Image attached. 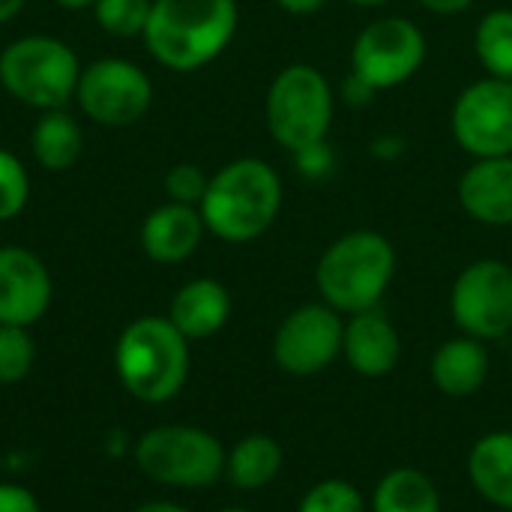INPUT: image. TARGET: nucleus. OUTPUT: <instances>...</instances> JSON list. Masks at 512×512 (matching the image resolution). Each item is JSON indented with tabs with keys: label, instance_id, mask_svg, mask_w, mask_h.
I'll return each instance as SVG.
<instances>
[{
	"label": "nucleus",
	"instance_id": "1",
	"mask_svg": "<svg viewBox=\"0 0 512 512\" xmlns=\"http://www.w3.org/2000/svg\"><path fill=\"white\" fill-rule=\"evenodd\" d=\"M237 24V0H153L144 45L159 66L195 72L231 45Z\"/></svg>",
	"mask_w": 512,
	"mask_h": 512
},
{
	"label": "nucleus",
	"instance_id": "2",
	"mask_svg": "<svg viewBox=\"0 0 512 512\" xmlns=\"http://www.w3.org/2000/svg\"><path fill=\"white\" fill-rule=\"evenodd\" d=\"M282 207L279 174L255 156L219 168L198 204L204 228L225 243H252L267 234Z\"/></svg>",
	"mask_w": 512,
	"mask_h": 512
},
{
	"label": "nucleus",
	"instance_id": "3",
	"mask_svg": "<svg viewBox=\"0 0 512 512\" xmlns=\"http://www.w3.org/2000/svg\"><path fill=\"white\" fill-rule=\"evenodd\" d=\"M189 363V339L168 321V315L135 318L114 348L120 384L144 405L171 402L186 387Z\"/></svg>",
	"mask_w": 512,
	"mask_h": 512
},
{
	"label": "nucleus",
	"instance_id": "4",
	"mask_svg": "<svg viewBox=\"0 0 512 512\" xmlns=\"http://www.w3.org/2000/svg\"><path fill=\"white\" fill-rule=\"evenodd\" d=\"M396 276V249L378 231H351L333 240L315 267L321 300L339 315L378 309Z\"/></svg>",
	"mask_w": 512,
	"mask_h": 512
},
{
	"label": "nucleus",
	"instance_id": "5",
	"mask_svg": "<svg viewBox=\"0 0 512 512\" xmlns=\"http://www.w3.org/2000/svg\"><path fill=\"white\" fill-rule=\"evenodd\" d=\"M78 75V54L57 36H18L0 51L3 90L33 111L66 108L75 99Z\"/></svg>",
	"mask_w": 512,
	"mask_h": 512
},
{
	"label": "nucleus",
	"instance_id": "6",
	"mask_svg": "<svg viewBox=\"0 0 512 512\" xmlns=\"http://www.w3.org/2000/svg\"><path fill=\"white\" fill-rule=\"evenodd\" d=\"M264 117L273 141L297 156L324 144L333 123V90L315 66L291 63L273 78Z\"/></svg>",
	"mask_w": 512,
	"mask_h": 512
},
{
	"label": "nucleus",
	"instance_id": "7",
	"mask_svg": "<svg viewBox=\"0 0 512 512\" xmlns=\"http://www.w3.org/2000/svg\"><path fill=\"white\" fill-rule=\"evenodd\" d=\"M135 465L159 486L207 489L225 477V447L198 426H156L138 438Z\"/></svg>",
	"mask_w": 512,
	"mask_h": 512
},
{
	"label": "nucleus",
	"instance_id": "8",
	"mask_svg": "<svg viewBox=\"0 0 512 512\" xmlns=\"http://www.w3.org/2000/svg\"><path fill=\"white\" fill-rule=\"evenodd\" d=\"M75 102L87 120L108 129L138 123L153 102L150 75L126 57H99L81 66Z\"/></svg>",
	"mask_w": 512,
	"mask_h": 512
},
{
	"label": "nucleus",
	"instance_id": "9",
	"mask_svg": "<svg viewBox=\"0 0 512 512\" xmlns=\"http://www.w3.org/2000/svg\"><path fill=\"white\" fill-rule=\"evenodd\" d=\"M450 315L462 336L498 342L512 333V267L498 258L468 264L450 288Z\"/></svg>",
	"mask_w": 512,
	"mask_h": 512
},
{
	"label": "nucleus",
	"instance_id": "10",
	"mask_svg": "<svg viewBox=\"0 0 512 512\" xmlns=\"http://www.w3.org/2000/svg\"><path fill=\"white\" fill-rule=\"evenodd\" d=\"M345 321L321 303L297 306L273 336V363L291 378H315L342 357Z\"/></svg>",
	"mask_w": 512,
	"mask_h": 512
},
{
	"label": "nucleus",
	"instance_id": "11",
	"mask_svg": "<svg viewBox=\"0 0 512 512\" xmlns=\"http://www.w3.org/2000/svg\"><path fill=\"white\" fill-rule=\"evenodd\" d=\"M426 60V36L408 18H381L360 30L351 48V75L372 90L399 87L420 72Z\"/></svg>",
	"mask_w": 512,
	"mask_h": 512
},
{
	"label": "nucleus",
	"instance_id": "12",
	"mask_svg": "<svg viewBox=\"0 0 512 512\" xmlns=\"http://www.w3.org/2000/svg\"><path fill=\"white\" fill-rule=\"evenodd\" d=\"M453 138L474 159L512 156V81L480 78L453 105Z\"/></svg>",
	"mask_w": 512,
	"mask_h": 512
},
{
	"label": "nucleus",
	"instance_id": "13",
	"mask_svg": "<svg viewBox=\"0 0 512 512\" xmlns=\"http://www.w3.org/2000/svg\"><path fill=\"white\" fill-rule=\"evenodd\" d=\"M51 273L24 246H0V324L30 327L51 306Z\"/></svg>",
	"mask_w": 512,
	"mask_h": 512
},
{
	"label": "nucleus",
	"instance_id": "14",
	"mask_svg": "<svg viewBox=\"0 0 512 512\" xmlns=\"http://www.w3.org/2000/svg\"><path fill=\"white\" fill-rule=\"evenodd\" d=\"M342 357L351 366V372L360 378L381 381L393 375L402 360V339H399L396 324L381 309L348 315Z\"/></svg>",
	"mask_w": 512,
	"mask_h": 512
},
{
	"label": "nucleus",
	"instance_id": "15",
	"mask_svg": "<svg viewBox=\"0 0 512 512\" xmlns=\"http://www.w3.org/2000/svg\"><path fill=\"white\" fill-rule=\"evenodd\" d=\"M459 204L480 225H512V156L477 159L459 177Z\"/></svg>",
	"mask_w": 512,
	"mask_h": 512
},
{
	"label": "nucleus",
	"instance_id": "16",
	"mask_svg": "<svg viewBox=\"0 0 512 512\" xmlns=\"http://www.w3.org/2000/svg\"><path fill=\"white\" fill-rule=\"evenodd\" d=\"M204 219L189 204H159L141 225V249L156 264H180L195 255L204 240Z\"/></svg>",
	"mask_w": 512,
	"mask_h": 512
},
{
	"label": "nucleus",
	"instance_id": "17",
	"mask_svg": "<svg viewBox=\"0 0 512 512\" xmlns=\"http://www.w3.org/2000/svg\"><path fill=\"white\" fill-rule=\"evenodd\" d=\"M489 369H492V360H489L486 342L462 336V333L456 339H447L441 348H435L429 360L432 387L444 393L447 399L477 396L489 381Z\"/></svg>",
	"mask_w": 512,
	"mask_h": 512
},
{
	"label": "nucleus",
	"instance_id": "18",
	"mask_svg": "<svg viewBox=\"0 0 512 512\" xmlns=\"http://www.w3.org/2000/svg\"><path fill=\"white\" fill-rule=\"evenodd\" d=\"M231 318V294L216 279H192L186 282L168 306V321L189 339H210L216 336Z\"/></svg>",
	"mask_w": 512,
	"mask_h": 512
},
{
	"label": "nucleus",
	"instance_id": "19",
	"mask_svg": "<svg viewBox=\"0 0 512 512\" xmlns=\"http://www.w3.org/2000/svg\"><path fill=\"white\" fill-rule=\"evenodd\" d=\"M474 492L495 510L512 512V432L498 429L480 435L465 462Z\"/></svg>",
	"mask_w": 512,
	"mask_h": 512
},
{
	"label": "nucleus",
	"instance_id": "20",
	"mask_svg": "<svg viewBox=\"0 0 512 512\" xmlns=\"http://www.w3.org/2000/svg\"><path fill=\"white\" fill-rule=\"evenodd\" d=\"M30 150L39 168L51 174L69 171L84 150V132L72 117V111L66 108L39 111V120L33 123L30 132Z\"/></svg>",
	"mask_w": 512,
	"mask_h": 512
},
{
	"label": "nucleus",
	"instance_id": "21",
	"mask_svg": "<svg viewBox=\"0 0 512 512\" xmlns=\"http://www.w3.org/2000/svg\"><path fill=\"white\" fill-rule=\"evenodd\" d=\"M285 465V453L270 435H246L225 453V480L240 492L267 489Z\"/></svg>",
	"mask_w": 512,
	"mask_h": 512
},
{
	"label": "nucleus",
	"instance_id": "22",
	"mask_svg": "<svg viewBox=\"0 0 512 512\" xmlns=\"http://www.w3.org/2000/svg\"><path fill=\"white\" fill-rule=\"evenodd\" d=\"M444 501L435 486V480L411 465L387 471L372 498H369V512H441Z\"/></svg>",
	"mask_w": 512,
	"mask_h": 512
},
{
	"label": "nucleus",
	"instance_id": "23",
	"mask_svg": "<svg viewBox=\"0 0 512 512\" xmlns=\"http://www.w3.org/2000/svg\"><path fill=\"white\" fill-rule=\"evenodd\" d=\"M474 48L492 78L512 81V9H492L480 18Z\"/></svg>",
	"mask_w": 512,
	"mask_h": 512
},
{
	"label": "nucleus",
	"instance_id": "24",
	"mask_svg": "<svg viewBox=\"0 0 512 512\" xmlns=\"http://www.w3.org/2000/svg\"><path fill=\"white\" fill-rule=\"evenodd\" d=\"M150 9H153V0H96L93 3L96 24L108 36H120V39L144 36Z\"/></svg>",
	"mask_w": 512,
	"mask_h": 512
},
{
	"label": "nucleus",
	"instance_id": "25",
	"mask_svg": "<svg viewBox=\"0 0 512 512\" xmlns=\"http://www.w3.org/2000/svg\"><path fill=\"white\" fill-rule=\"evenodd\" d=\"M297 512H369L366 495L348 480H321L297 504Z\"/></svg>",
	"mask_w": 512,
	"mask_h": 512
},
{
	"label": "nucleus",
	"instance_id": "26",
	"mask_svg": "<svg viewBox=\"0 0 512 512\" xmlns=\"http://www.w3.org/2000/svg\"><path fill=\"white\" fill-rule=\"evenodd\" d=\"M36 345L27 327L0 324V384H18L30 375Z\"/></svg>",
	"mask_w": 512,
	"mask_h": 512
},
{
	"label": "nucleus",
	"instance_id": "27",
	"mask_svg": "<svg viewBox=\"0 0 512 512\" xmlns=\"http://www.w3.org/2000/svg\"><path fill=\"white\" fill-rule=\"evenodd\" d=\"M30 201V177L24 162L0 147V222H12Z\"/></svg>",
	"mask_w": 512,
	"mask_h": 512
},
{
	"label": "nucleus",
	"instance_id": "28",
	"mask_svg": "<svg viewBox=\"0 0 512 512\" xmlns=\"http://www.w3.org/2000/svg\"><path fill=\"white\" fill-rule=\"evenodd\" d=\"M207 183H210V177H207L198 165L180 162V165L168 168V174H165V195H168V201H174V204L198 207V204L204 201Z\"/></svg>",
	"mask_w": 512,
	"mask_h": 512
},
{
	"label": "nucleus",
	"instance_id": "29",
	"mask_svg": "<svg viewBox=\"0 0 512 512\" xmlns=\"http://www.w3.org/2000/svg\"><path fill=\"white\" fill-rule=\"evenodd\" d=\"M0 512H42V507L24 486L0 483Z\"/></svg>",
	"mask_w": 512,
	"mask_h": 512
},
{
	"label": "nucleus",
	"instance_id": "30",
	"mask_svg": "<svg viewBox=\"0 0 512 512\" xmlns=\"http://www.w3.org/2000/svg\"><path fill=\"white\" fill-rule=\"evenodd\" d=\"M342 93H345V99H348L351 105H363V102H369V99H372V93H375V90H372L366 81H360L357 75H351V78L345 81Z\"/></svg>",
	"mask_w": 512,
	"mask_h": 512
},
{
	"label": "nucleus",
	"instance_id": "31",
	"mask_svg": "<svg viewBox=\"0 0 512 512\" xmlns=\"http://www.w3.org/2000/svg\"><path fill=\"white\" fill-rule=\"evenodd\" d=\"M423 9H429V12H438V15H459V12H465L474 0H417Z\"/></svg>",
	"mask_w": 512,
	"mask_h": 512
},
{
	"label": "nucleus",
	"instance_id": "32",
	"mask_svg": "<svg viewBox=\"0 0 512 512\" xmlns=\"http://www.w3.org/2000/svg\"><path fill=\"white\" fill-rule=\"evenodd\" d=\"M285 12H291V15H312V12H318L327 0H276Z\"/></svg>",
	"mask_w": 512,
	"mask_h": 512
},
{
	"label": "nucleus",
	"instance_id": "33",
	"mask_svg": "<svg viewBox=\"0 0 512 512\" xmlns=\"http://www.w3.org/2000/svg\"><path fill=\"white\" fill-rule=\"evenodd\" d=\"M24 6L27 0H0V24H9L12 18H18Z\"/></svg>",
	"mask_w": 512,
	"mask_h": 512
},
{
	"label": "nucleus",
	"instance_id": "34",
	"mask_svg": "<svg viewBox=\"0 0 512 512\" xmlns=\"http://www.w3.org/2000/svg\"><path fill=\"white\" fill-rule=\"evenodd\" d=\"M132 512H192L186 510V507H180V504H174V501H150V504H141L138 510Z\"/></svg>",
	"mask_w": 512,
	"mask_h": 512
},
{
	"label": "nucleus",
	"instance_id": "35",
	"mask_svg": "<svg viewBox=\"0 0 512 512\" xmlns=\"http://www.w3.org/2000/svg\"><path fill=\"white\" fill-rule=\"evenodd\" d=\"M60 9H69V12H81V9H93L96 0H54Z\"/></svg>",
	"mask_w": 512,
	"mask_h": 512
},
{
	"label": "nucleus",
	"instance_id": "36",
	"mask_svg": "<svg viewBox=\"0 0 512 512\" xmlns=\"http://www.w3.org/2000/svg\"><path fill=\"white\" fill-rule=\"evenodd\" d=\"M348 3H354V6H384L387 0H348Z\"/></svg>",
	"mask_w": 512,
	"mask_h": 512
},
{
	"label": "nucleus",
	"instance_id": "37",
	"mask_svg": "<svg viewBox=\"0 0 512 512\" xmlns=\"http://www.w3.org/2000/svg\"><path fill=\"white\" fill-rule=\"evenodd\" d=\"M219 512H252V510H246V507H225V510H219Z\"/></svg>",
	"mask_w": 512,
	"mask_h": 512
},
{
	"label": "nucleus",
	"instance_id": "38",
	"mask_svg": "<svg viewBox=\"0 0 512 512\" xmlns=\"http://www.w3.org/2000/svg\"><path fill=\"white\" fill-rule=\"evenodd\" d=\"M510 369H512V348H510Z\"/></svg>",
	"mask_w": 512,
	"mask_h": 512
}]
</instances>
